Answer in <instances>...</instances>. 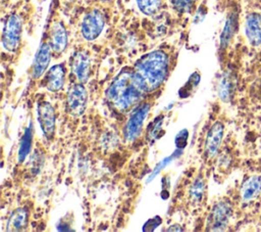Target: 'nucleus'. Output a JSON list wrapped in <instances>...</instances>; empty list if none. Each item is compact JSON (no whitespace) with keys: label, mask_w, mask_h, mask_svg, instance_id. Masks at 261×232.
Segmentation results:
<instances>
[{"label":"nucleus","mask_w":261,"mask_h":232,"mask_svg":"<svg viewBox=\"0 0 261 232\" xmlns=\"http://www.w3.org/2000/svg\"><path fill=\"white\" fill-rule=\"evenodd\" d=\"M146 93L135 71L124 68L109 85L106 98L115 110L122 112L138 105Z\"/></svg>","instance_id":"1"},{"label":"nucleus","mask_w":261,"mask_h":232,"mask_svg":"<svg viewBox=\"0 0 261 232\" xmlns=\"http://www.w3.org/2000/svg\"><path fill=\"white\" fill-rule=\"evenodd\" d=\"M134 71L145 88L152 92L159 88L168 74V57L162 50H154L137 60Z\"/></svg>","instance_id":"2"},{"label":"nucleus","mask_w":261,"mask_h":232,"mask_svg":"<svg viewBox=\"0 0 261 232\" xmlns=\"http://www.w3.org/2000/svg\"><path fill=\"white\" fill-rule=\"evenodd\" d=\"M150 107L151 105L149 102H142L136 105L132 110L123 128V136L126 141L133 142L141 135Z\"/></svg>","instance_id":"3"},{"label":"nucleus","mask_w":261,"mask_h":232,"mask_svg":"<svg viewBox=\"0 0 261 232\" xmlns=\"http://www.w3.org/2000/svg\"><path fill=\"white\" fill-rule=\"evenodd\" d=\"M22 32V22L17 14H10L3 28L2 45L5 50L15 52L20 44Z\"/></svg>","instance_id":"4"},{"label":"nucleus","mask_w":261,"mask_h":232,"mask_svg":"<svg viewBox=\"0 0 261 232\" xmlns=\"http://www.w3.org/2000/svg\"><path fill=\"white\" fill-rule=\"evenodd\" d=\"M232 216V207L228 201H218L211 208L206 224L208 231H223Z\"/></svg>","instance_id":"5"},{"label":"nucleus","mask_w":261,"mask_h":232,"mask_svg":"<svg viewBox=\"0 0 261 232\" xmlns=\"http://www.w3.org/2000/svg\"><path fill=\"white\" fill-rule=\"evenodd\" d=\"M88 102V93L83 83L72 84L66 95V110L72 117L83 114Z\"/></svg>","instance_id":"6"},{"label":"nucleus","mask_w":261,"mask_h":232,"mask_svg":"<svg viewBox=\"0 0 261 232\" xmlns=\"http://www.w3.org/2000/svg\"><path fill=\"white\" fill-rule=\"evenodd\" d=\"M105 25L103 13L99 9H91L88 11L81 25V32L83 37L88 41H93L99 37Z\"/></svg>","instance_id":"7"},{"label":"nucleus","mask_w":261,"mask_h":232,"mask_svg":"<svg viewBox=\"0 0 261 232\" xmlns=\"http://www.w3.org/2000/svg\"><path fill=\"white\" fill-rule=\"evenodd\" d=\"M38 119L44 136L49 140L55 133L56 115L53 106L48 101H41L38 104Z\"/></svg>","instance_id":"8"},{"label":"nucleus","mask_w":261,"mask_h":232,"mask_svg":"<svg viewBox=\"0 0 261 232\" xmlns=\"http://www.w3.org/2000/svg\"><path fill=\"white\" fill-rule=\"evenodd\" d=\"M224 135V126L221 122H215L207 132L205 139V154L207 158L217 155Z\"/></svg>","instance_id":"9"},{"label":"nucleus","mask_w":261,"mask_h":232,"mask_svg":"<svg viewBox=\"0 0 261 232\" xmlns=\"http://www.w3.org/2000/svg\"><path fill=\"white\" fill-rule=\"evenodd\" d=\"M91 71V59L86 51L79 50L71 57V72L79 83H86Z\"/></svg>","instance_id":"10"},{"label":"nucleus","mask_w":261,"mask_h":232,"mask_svg":"<svg viewBox=\"0 0 261 232\" xmlns=\"http://www.w3.org/2000/svg\"><path fill=\"white\" fill-rule=\"evenodd\" d=\"M245 35L248 42L257 47L261 45V14L251 12L245 19Z\"/></svg>","instance_id":"11"},{"label":"nucleus","mask_w":261,"mask_h":232,"mask_svg":"<svg viewBox=\"0 0 261 232\" xmlns=\"http://www.w3.org/2000/svg\"><path fill=\"white\" fill-rule=\"evenodd\" d=\"M49 45L53 52L60 54L67 46V32L62 22H53L49 31Z\"/></svg>","instance_id":"12"},{"label":"nucleus","mask_w":261,"mask_h":232,"mask_svg":"<svg viewBox=\"0 0 261 232\" xmlns=\"http://www.w3.org/2000/svg\"><path fill=\"white\" fill-rule=\"evenodd\" d=\"M51 52H52V49L49 43H43L40 46L35 56L33 69H32V76L34 79H39L47 69L51 60Z\"/></svg>","instance_id":"13"},{"label":"nucleus","mask_w":261,"mask_h":232,"mask_svg":"<svg viewBox=\"0 0 261 232\" xmlns=\"http://www.w3.org/2000/svg\"><path fill=\"white\" fill-rule=\"evenodd\" d=\"M66 71L63 64L53 65L45 76V86L51 92H57L63 88Z\"/></svg>","instance_id":"14"},{"label":"nucleus","mask_w":261,"mask_h":232,"mask_svg":"<svg viewBox=\"0 0 261 232\" xmlns=\"http://www.w3.org/2000/svg\"><path fill=\"white\" fill-rule=\"evenodd\" d=\"M236 90V78L230 72H225L220 77L217 84V94L218 97L223 102H228Z\"/></svg>","instance_id":"15"},{"label":"nucleus","mask_w":261,"mask_h":232,"mask_svg":"<svg viewBox=\"0 0 261 232\" xmlns=\"http://www.w3.org/2000/svg\"><path fill=\"white\" fill-rule=\"evenodd\" d=\"M261 193V177L252 176L241 186L240 194L244 201H250Z\"/></svg>","instance_id":"16"},{"label":"nucleus","mask_w":261,"mask_h":232,"mask_svg":"<svg viewBox=\"0 0 261 232\" xmlns=\"http://www.w3.org/2000/svg\"><path fill=\"white\" fill-rule=\"evenodd\" d=\"M29 221V214L24 207H18L10 215L7 222V230L20 231L25 229Z\"/></svg>","instance_id":"17"},{"label":"nucleus","mask_w":261,"mask_h":232,"mask_svg":"<svg viewBox=\"0 0 261 232\" xmlns=\"http://www.w3.org/2000/svg\"><path fill=\"white\" fill-rule=\"evenodd\" d=\"M33 137H34V126H33V123H30L29 126L24 129L23 135L19 143L18 154H17V158L19 163H23L27 156L30 154L32 150Z\"/></svg>","instance_id":"18"},{"label":"nucleus","mask_w":261,"mask_h":232,"mask_svg":"<svg viewBox=\"0 0 261 232\" xmlns=\"http://www.w3.org/2000/svg\"><path fill=\"white\" fill-rule=\"evenodd\" d=\"M237 24H238V18L234 13H231L227 18L224 24V27L222 29L221 35H220V47L222 49L226 48L229 42L231 41L236 29H237Z\"/></svg>","instance_id":"19"},{"label":"nucleus","mask_w":261,"mask_h":232,"mask_svg":"<svg viewBox=\"0 0 261 232\" xmlns=\"http://www.w3.org/2000/svg\"><path fill=\"white\" fill-rule=\"evenodd\" d=\"M205 193V182L203 177H198L194 180V182L191 184L189 194L191 201L195 204L200 203L203 199Z\"/></svg>","instance_id":"20"},{"label":"nucleus","mask_w":261,"mask_h":232,"mask_svg":"<svg viewBox=\"0 0 261 232\" xmlns=\"http://www.w3.org/2000/svg\"><path fill=\"white\" fill-rule=\"evenodd\" d=\"M139 9L146 15H154L161 6V0H136Z\"/></svg>","instance_id":"21"},{"label":"nucleus","mask_w":261,"mask_h":232,"mask_svg":"<svg viewBox=\"0 0 261 232\" xmlns=\"http://www.w3.org/2000/svg\"><path fill=\"white\" fill-rule=\"evenodd\" d=\"M172 7L179 13H188L193 9L196 0H170Z\"/></svg>","instance_id":"22"},{"label":"nucleus","mask_w":261,"mask_h":232,"mask_svg":"<svg viewBox=\"0 0 261 232\" xmlns=\"http://www.w3.org/2000/svg\"><path fill=\"white\" fill-rule=\"evenodd\" d=\"M188 136H189V132L188 130L184 129L180 132L177 133L176 137H175V145L177 148H184L187 145L188 142Z\"/></svg>","instance_id":"23"},{"label":"nucleus","mask_w":261,"mask_h":232,"mask_svg":"<svg viewBox=\"0 0 261 232\" xmlns=\"http://www.w3.org/2000/svg\"><path fill=\"white\" fill-rule=\"evenodd\" d=\"M161 223V219L160 217H155L150 219L144 226V231H152L154 230L158 225H160Z\"/></svg>","instance_id":"24"},{"label":"nucleus","mask_w":261,"mask_h":232,"mask_svg":"<svg viewBox=\"0 0 261 232\" xmlns=\"http://www.w3.org/2000/svg\"><path fill=\"white\" fill-rule=\"evenodd\" d=\"M181 230H182V228H180V225L174 224V225L169 226V228L166 231H181Z\"/></svg>","instance_id":"25"},{"label":"nucleus","mask_w":261,"mask_h":232,"mask_svg":"<svg viewBox=\"0 0 261 232\" xmlns=\"http://www.w3.org/2000/svg\"><path fill=\"white\" fill-rule=\"evenodd\" d=\"M100 1H102V2H105V1H108V0H100Z\"/></svg>","instance_id":"26"}]
</instances>
